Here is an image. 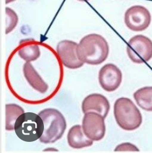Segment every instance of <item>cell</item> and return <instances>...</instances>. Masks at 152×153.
I'll list each match as a JSON object with an SVG mask.
<instances>
[{
	"instance_id": "1",
	"label": "cell",
	"mask_w": 152,
	"mask_h": 153,
	"mask_svg": "<svg viewBox=\"0 0 152 153\" xmlns=\"http://www.w3.org/2000/svg\"><path fill=\"white\" fill-rule=\"evenodd\" d=\"M110 49L106 39L97 34L84 36L78 44L77 54L81 61L91 65H98L107 59Z\"/></svg>"
},
{
	"instance_id": "2",
	"label": "cell",
	"mask_w": 152,
	"mask_h": 153,
	"mask_svg": "<svg viewBox=\"0 0 152 153\" xmlns=\"http://www.w3.org/2000/svg\"><path fill=\"white\" fill-rule=\"evenodd\" d=\"M114 113L117 124L124 130H135L142 123V116L139 109L128 98L117 99L114 106Z\"/></svg>"
},
{
	"instance_id": "3",
	"label": "cell",
	"mask_w": 152,
	"mask_h": 153,
	"mask_svg": "<svg viewBox=\"0 0 152 153\" xmlns=\"http://www.w3.org/2000/svg\"><path fill=\"white\" fill-rule=\"evenodd\" d=\"M44 123V134L39 139L43 143H52L59 140L66 129V121L62 113L55 108L42 110L38 114Z\"/></svg>"
},
{
	"instance_id": "4",
	"label": "cell",
	"mask_w": 152,
	"mask_h": 153,
	"mask_svg": "<svg viewBox=\"0 0 152 153\" xmlns=\"http://www.w3.org/2000/svg\"><path fill=\"white\" fill-rule=\"evenodd\" d=\"M44 123L39 114L24 112L19 116L15 124L17 137L25 142H34L40 139L44 134Z\"/></svg>"
},
{
	"instance_id": "5",
	"label": "cell",
	"mask_w": 152,
	"mask_h": 153,
	"mask_svg": "<svg viewBox=\"0 0 152 153\" xmlns=\"http://www.w3.org/2000/svg\"><path fill=\"white\" fill-rule=\"evenodd\" d=\"M127 52L136 64L147 62L152 58V41L144 35L134 36L127 43Z\"/></svg>"
},
{
	"instance_id": "6",
	"label": "cell",
	"mask_w": 152,
	"mask_h": 153,
	"mask_svg": "<svg viewBox=\"0 0 152 153\" xmlns=\"http://www.w3.org/2000/svg\"><path fill=\"white\" fill-rule=\"evenodd\" d=\"M124 21L131 30L142 32L149 27L151 22V15L149 10L145 7L133 5L125 12Z\"/></svg>"
},
{
	"instance_id": "7",
	"label": "cell",
	"mask_w": 152,
	"mask_h": 153,
	"mask_svg": "<svg viewBox=\"0 0 152 153\" xmlns=\"http://www.w3.org/2000/svg\"><path fill=\"white\" fill-rule=\"evenodd\" d=\"M104 118L95 112L85 113L83 118L82 128L89 139L98 141L104 138L106 134Z\"/></svg>"
},
{
	"instance_id": "8",
	"label": "cell",
	"mask_w": 152,
	"mask_h": 153,
	"mask_svg": "<svg viewBox=\"0 0 152 153\" xmlns=\"http://www.w3.org/2000/svg\"><path fill=\"white\" fill-rule=\"evenodd\" d=\"M77 43L71 40H62L57 45V51L61 61L66 67L77 69L83 66L77 54Z\"/></svg>"
},
{
	"instance_id": "9",
	"label": "cell",
	"mask_w": 152,
	"mask_h": 153,
	"mask_svg": "<svg viewBox=\"0 0 152 153\" xmlns=\"http://www.w3.org/2000/svg\"><path fill=\"white\" fill-rule=\"evenodd\" d=\"M122 72L116 65L112 63L105 65L99 71L98 81L102 88L111 92L120 87L122 82Z\"/></svg>"
},
{
	"instance_id": "10",
	"label": "cell",
	"mask_w": 152,
	"mask_h": 153,
	"mask_svg": "<svg viewBox=\"0 0 152 153\" xmlns=\"http://www.w3.org/2000/svg\"><path fill=\"white\" fill-rule=\"evenodd\" d=\"M81 108L84 114L89 112H95L101 114L104 118H106L110 111V105L108 99L104 95L93 94L84 99L82 102Z\"/></svg>"
},
{
	"instance_id": "11",
	"label": "cell",
	"mask_w": 152,
	"mask_h": 153,
	"mask_svg": "<svg viewBox=\"0 0 152 153\" xmlns=\"http://www.w3.org/2000/svg\"><path fill=\"white\" fill-rule=\"evenodd\" d=\"M67 139L70 147L75 149L88 147L93 144V141L86 136L80 125L72 126L68 131Z\"/></svg>"
},
{
	"instance_id": "12",
	"label": "cell",
	"mask_w": 152,
	"mask_h": 153,
	"mask_svg": "<svg viewBox=\"0 0 152 153\" xmlns=\"http://www.w3.org/2000/svg\"><path fill=\"white\" fill-rule=\"evenodd\" d=\"M23 72L24 77L28 84L41 94H45L47 91L49 85L39 75L30 62H26L23 66Z\"/></svg>"
},
{
	"instance_id": "13",
	"label": "cell",
	"mask_w": 152,
	"mask_h": 153,
	"mask_svg": "<svg viewBox=\"0 0 152 153\" xmlns=\"http://www.w3.org/2000/svg\"><path fill=\"white\" fill-rule=\"evenodd\" d=\"M137 105L144 111L152 112V86L138 89L133 95Z\"/></svg>"
},
{
	"instance_id": "14",
	"label": "cell",
	"mask_w": 152,
	"mask_h": 153,
	"mask_svg": "<svg viewBox=\"0 0 152 153\" xmlns=\"http://www.w3.org/2000/svg\"><path fill=\"white\" fill-rule=\"evenodd\" d=\"M18 54L26 62H32L37 60L40 56L41 53L38 44L28 42L22 43L18 48Z\"/></svg>"
},
{
	"instance_id": "15",
	"label": "cell",
	"mask_w": 152,
	"mask_h": 153,
	"mask_svg": "<svg viewBox=\"0 0 152 153\" xmlns=\"http://www.w3.org/2000/svg\"><path fill=\"white\" fill-rule=\"evenodd\" d=\"M24 113L21 106L16 104H7L5 105V129L12 131L15 129V124L20 116Z\"/></svg>"
},
{
	"instance_id": "16",
	"label": "cell",
	"mask_w": 152,
	"mask_h": 153,
	"mask_svg": "<svg viewBox=\"0 0 152 153\" xmlns=\"http://www.w3.org/2000/svg\"><path fill=\"white\" fill-rule=\"evenodd\" d=\"M6 29L5 34H7L15 28L18 24V18L16 13L9 7L5 8Z\"/></svg>"
},
{
	"instance_id": "17",
	"label": "cell",
	"mask_w": 152,
	"mask_h": 153,
	"mask_svg": "<svg viewBox=\"0 0 152 153\" xmlns=\"http://www.w3.org/2000/svg\"><path fill=\"white\" fill-rule=\"evenodd\" d=\"M115 151L119 152H139L140 150L136 145L130 143H123L117 145L115 149Z\"/></svg>"
},
{
	"instance_id": "18",
	"label": "cell",
	"mask_w": 152,
	"mask_h": 153,
	"mask_svg": "<svg viewBox=\"0 0 152 153\" xmlns=\"http://www.w3.org/2000/svg\"><path fill=\"white\" fill-rule=\"evenodd\" d=\"M15 0H5V3L6 4H8V3H11L13 1H15Z\"/></svg>"
},
{
	"instance_id": "19",
	"label": "cell",
	"mask_w": 152,
	"mask_h": 153,
	"mask_svg": "<svg viewBox=\"0 0 152 153\" xmlns=\"http://www.w3.org/2000/svg\"><path fill=\"white\" fill-rule=\"evenodd\" d=\"M78 1H89V0H78Z\"/></svg>"
}]
</instances>
